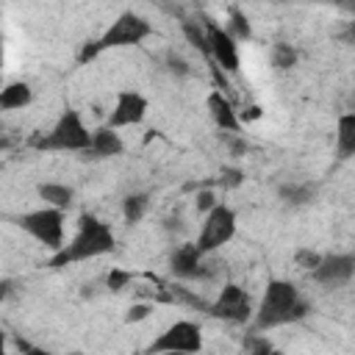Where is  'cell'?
Wrapping results in <instances>:
<instances>
[{
	"label": "cell",
	"instance_id": "1",
	"mask_svg": "<svg viewBox=\"0 0 355 355\" xmlns=\"http://www.w3.org/2000/svg\"><path fill=\"white\" fill-rule=\"evenodd\" d=\"M111 250H114V230L103 219H97L94 214H80L78 216V233L72 236L69 244H64L61 250L53 252L47 266L50 269H61V266L75 263V261L100 258V255H105Z\"/></svg>",
	"mask_w": 355,
	"mask_h": 355
},
{
	"label": "cell",
	"instance_id": "2",
	"mask_svg": "<svg viewBox=\"0 0 355 355\" xmlns=\"http://www.w3.org/2000/svg\"><path fill=\"white\" fill-rule=\"evenodd\" d=\"M308 311H311V305L300 297L294 283L269 280L266 291H263V300L258 305V313H255V327L258 330H272V327H280V324H288V322H300V319L308 316Z\"/></svg>",
	"mask_w": 355,
	"mask_h": 355
},
{
	"label": "cell",
	"instance_id": "3",
	"mask_svg": "<svg viewBox=\"0 0 355 355\" xmlns=\"http://www.w3.org/2000/svg\"><path fill=\"white\" fill-rule=\"evenodd\" d=\"M31 144H33V147H39V150L86 153V150H89V144H92V133H89V128L83 125L80 114H78L75 108H67V111L58 116V122L53 125V130H50V133H44V136H33V139H31Z\"/></svg>",
	"mask_w": 355,
	"mask_h": 355
},
{
	"label": "cell",
	"instance_id": "4",
	"mask_svg": "<svg viewBox=\"0 0 355 355\" xmlns=\"http://www.w3.org/2000/svg\"><path fill=\"white\" fill-rule=\"evenodd\" d=\"M17 225L31 233L39 244H44L47 250H61L64 247V214L58 208H39V211H28L17 219Z\"/></svg>",
	"mask_w": 355,
	"mask_h": 355
},
{
	"label": "cell",
	"instance_id": "5",
	"mask_svg": "<svg viewBox=\"0 0 355 355\" xmlns=\"http://www.w3.org/2000/svg\"><path fill=\"white\" fill-rule=\"evenodd\" d=\"M202 349V333H200V324L197 322H189V319H180L175 324H169L147 349L144 355H164V352H186V355H194Z\"/></svg>",
	"mask_w": 355,
	"mask_h": 355
},
{
	"label": "cell",
	"instance_id": "6",
	"mask_svg": "<svg viewBox=\"0 0 355 355\" xmlns=\"http://www.w3.org/2000/svg\"><path fill=\"white\" fill-rule=\"evenodd\" d=\"M236 236V214L225 205V202H216L208 214H205V222L200 227V239L194 241V247L208 255L214 250H219L222 244H227L230 239Z\"/></svg>",
	"mask_w": 355,
	"mask_h": 355
},
{
	"label": "cell",
	"instance_id": "7",
	"mask_svg": "<svg viewBox=\"0 0 355 355\" xmlns=\"http://www.w3.org/2000/svg\"><path fill=\"white\" fill-rule=\"evenodd\" d=\"M150 33H153V25H150L144 17H139V14H133V11H125V14H119V17L111 22V28H108L97 42H100V50H108V47H128V44L144 42Z\"/></svg>",
	"mask_w": 355,
	"mask_h": 355
},
{
	"label": "cell",
	"instance_id": "8",
	"mask_svg": "<svg viewBox=\"0 0 355 355\" xmlns=\"http://www.w3.org/2000/svg\"><path fill=\"white\" fill-rule=\"evenodd\" d=\"M208 313L216 316V319L233 322V324H244L252 316V305H250V297H247V291L241 286L225 283L222 286V294L216 297V302L208 305Z\"/></svg>",
	"mask_w": 355,
	"mask_h": 355
},
{
	"label": "cell",
	"instance_id": "9",
	"mask_svg": "<svg viewBox=\"0 0 355 355\" xmlns=\"http://www.w3.org/2000/svg\"><path fill=\"white\" fill-rule=\"evenodd\" d=\"M202 28H205L208 50H211V64H216L222 72H236L239 69V47H236V42L214 19H205Z\"/></svg>",
	"mask_w": 355,
	"mask_h": 355
},
{
	"label": "cell",
	"instance_id": "10",
	"mask_svg": "<svg viewBox=\"0 0 355 355\" xmlns=\"http://www.w3.org/2000/svg\"><path fill=\"white\" fill-rule=\"evenodd\" d=\"M355 275V255L349 252H330V255H322L319 266L311 272V277L322 286H347Z\"/></svg>",
	"mask_w": 355,
	"mask_h": 355
},
{
	"label": "cell",
	"instance_id": "11",
	"mask_svg": "<svg viewBox=\"0 0 355 355\" xmlns=\"http://www.w3.org/2000/svg\"><path fill=\"white\" fill-rule=\"evenodd\" d=\"M169 272L178 280H200L208 277L211 272L202 266V252L194 244H180L172 255H169Z\"/></svg>",
	"mask_w": 355,
	"mask_h": 355
},
{
	"label": "cell",
	"instance_id": "12",
	"mask_svg": "<svg viewBox=\"0 0 355 355\" xmlns=\"http://www.w3.org/2000/svg\"><path fill=\"white\" fill-rule=\"evenodd\" d=\"M147 114V100L139 92H119L114 111L108 114V128H125V125H139Z\"/></svg>",
	"mask_w": 355,
	"mask_h": 355
},
{
	"label": "cell",
	"instance_id": "13",
	"mask_svg": "<svg viewBox=\"0 0 355 355\" xmlns=\"http://www.w3.org/2000/svg\"><path fill=\"white\" fill-rule=\"evenodd\" d=\"M205 105H208L211 119L216 122V128H219L222 133H239V130H241V119H239V114H236L233 103H230L222 92H216V89H214V92L208 94Z\"/></svg>",
	"mask_w": 355,
	"mask_h": 355
},
{
	"label": "cell",
	"instance_id": "14",
	"mask_svg": "<svg viewBox=\"0 0 355 355\" xmlns=\"http://www.w3.org/2000/svg\"><path fill=\"white\" fill-rule=\"evenodd\" d=\"M122 150H125V144H122L119 133L114 128L103 125V128L92 130V144L83 153V158H114V155H122Z\"/></svg>",
	"mask_w": 355,
	"mask_h": 355
},
{
	"label": "cell",
	"instance_id": "15",
	"mask_svg": "<svg viewBox=\"0 0 355 355\" xmlns=\"http://www.w3.org/2000/svg\"><path fill=\"white\" fill-rule=\"evenodd\" d=\"M319 194V183H311V180H302V183H280L277 186V197L286 202V205H294V208H302V205H311Z\"/></svg>",
	"mask_w": 355,
	"mask_h": 355
},
{
	"label": "cell",
	"instance_id": "16",
	"mask_svg": "<svg viewBox=\"0 0 355 355\" xmlns=\"http://www.w3.org/2000/svg\"><path fill=\"white\" fill-rule=\"evenodd\" d=\"M31 100H33V89H31L25 80H14V83H6V86L0 89V108H3V111L25 108Z\"/></svg>",
	"mask_w": 355,
	"mask_h": 355
},
{
	"label": "cell",
	"instance_id": "17",
	"mask_svg": "<svg viewBox=\"0 0 355 355\" xmlns=\"http://www.w3.org/2000/svg\"><path fill=\"white\" fill-rule=\"evenodd\" d=\"M336 150L338 158L347 161L355 155V114H344L338 119V133H336Z\"/></svg>",
	"mask_w": 355,
	"mask_h": 355
},
{
	"label": "cell",
	"instance_id": "18",
	"mask_svg": "<svg viewBox=\"0 0 355 355\" xmlns=\"http://www.w3.org/2000/svg\"><path fill=\"white\" fill-rule=\"evenodd\" d=\"M36 191L47 202V208H58V211L69 208L72 205V197H75V191L69 186H64V183H39Z\"/></svg>",
	"mask_w": 355,
	"mask_h": 355
},
{
	"label": "cell",
	"instance_id": "19",
	"mask_svg": "<svg viewBox=\"0 0 355 355\" xmlns=\"http://www.w3.org/2000/svg\"><path fill=\"white\" fill-rule=\"evenodd\" d=\"M225 33H227L233 42H247V39H252V25H250L247 14H244L239 6H230V8H227V28H225Z\"/></svg>",
	"mask_w": 355,
	"mask_h": 355
},
{
	"label": "cell",
	"instance_id": "20",
	"mask_svg": "<svg viewBox=\"0 0 355 355\" xmlns=\"http://www.w3.org/2000/svg\"><path fill=\"white\" fill-rule=\"evenodd\" d=\"M147 205H150V194H144V191H141V194H128V197H125V202H122L125 222H128V225L141 222V216H144Z\"/></svg>",
	"mask_w": 355,
	"mask_h": 355
},
{
	"label": "cell",
	"instance_id": "21",
	"mask_svg": "<svg viewBox=\"0 0 355 355\" xmlns=\"http://www.w3.org/2000/svg\"><path fill=\"white\" fill-rule=\"evenodd\" d=\"M166 294H169V300L172 302H180V305H189V308H194V311H202V313H208V300H202L200 294H194L191 288H183V286H169L166 288Z\"/></svg>",
	"mask_w": 355,
	"mask_h": 355
},
{
	"label": "cell",
	"instance_id": "22",
	"mask_svg": "<svg viewBox=\"0 0 355 355\" xmlns=\"http://www.w3.org/2000/svg\"><path fill=\"white\" fill-rule=\"evenodd\" d=\"M180 31H183V36L189 39V44H191L194 50H200L202 55H208V58H211V50H208V39H205V28H202L200 22H191V19H183V25H180Z\"/></svg>",
	"mask_w": 355,
	"mask_h": 355
},
{
	"label": "cell",
	"instance_id": "23",
	"mask_svg": "<svg viewBox=\"0 0 355 355\" xmlns=\"http://www.w3.org/2000/svg\"><path fill=\"white\" fill-rule=\"evenodd\" d=\"M297 64V50L291 47V44H286V42H277L275 47H272V67L277 69V72H286V69H291Z\"/></svg>",
	"mask_w": 355,
	"mask_h": 355
},
{
	"label": "cell",
	"instance_id": "24",
	"mask_svg": "<svg viewBox=\"0 0 355 355\" xmlns=\"http://www.w3.org/2000/svg\"><path fill=\"white\" fill-rule=\"evenodd\" d=\"M244 352L247 355H272L275 347H272V341L266 336H247L244 338Z\"/></svg>",
	"mask_w": 355,
	"mask_h": 355
},
{
	"label": "cell",
	"instance_id": "25",
	"mask_svg": "<svg viewBox=\"0 0 355 355\" xmlns=\"http://www.w3.org/2000/svg\"><path fill=\"white\" fill-rule=\"evenodd\" d=\"M214 183H219L222 189H239L244 183V172L239 166H222V172H219V178Z\"/></svg>",
	"mask_w": 355,
	"mask_h": 355
},
{
	"label": "cell",
	"instance_id": "26",
	"mask_svg": "<svg viewBox=\"0 0 355 355\" xmlns=\"http://www.w3.org/2000/svg\"><path fill=\"white\" fill-rule=\"evenodd\" d=\"M319 261H322V255H319L316 250L302 247V250H297V252H294V263H297L300 269H305V272H313V269L319 266Z\"/></svg>",
	"mask_w": 355,
	"mask_h": 355
},
{
	"label": "cell",
	"instance_id": "27",
	"mask_svg": "<svg viewBox=\"0 0 355 355\" xmlns=\"http://www.w3.org/2000/svg\"><path fill=\"white\" fill-rule=\"evenodd\" d=\"M130 280H133L130 272H125V269H111L108 277H105V286H108V291H122Z\"/></svg>",
	"mask_w": 355,
	"mask_h": 355
},
{
	"label": "cell",
	"instance_id": "28",
	"mask_svg": "<svg viewBox=\"0 0 355 355\" xmlns=\"http://www.w3.org/2000/svg\"><path fill=\"white\" fill-rule=\"evenodd\" d=\"M219 139L230 147V153H233V155H244V153L250 150L247 139H244V136H239V133H222V130H219Z\"/></svg>",
	"mask_w": 355,
	"mask_h": 355
},
{
	"label": "cell",
	"instance_id": "29",
	"mask_svg": "<svg viewBox=\"0 0 355 355\" xmlns=\"http://www.w3.org/2000/svg\"><path fill=\"white\" fill-rule=\"evenodd\" d=\"M150 313H153V305H150V302H133V305L128 308V313H125V322H128V324H133V322L147 319Z\"/></svg>",
	"mask_w": 355,
	"mask_h": 355
},
{
	"label": "cell",
	"instance_id": "30",
	"mask_svg": "<svg viewBox=\"0 0 355 355\" xmlns=\"http://www.w3.org/2000/svg\"><path fill=\"white\" fill-rule=\"evenodd\" d=\"M166 67H169V72H172V75H178V78L191 75V67H189V64H186V58H180L178 53H169V55H166Z\"/></svg>",
	"mask_w": 355,
	"mask_h": 355
},
{
	"label": "cell",
	"instance_id": "31",
	"mask_svg": "<svg viewBox=\"0 0 355 355\" xmlns=\"http://www.w3.org/2000/svg\"><path fill=\"white\" fill-rule=\"evenodd\" d=\"M194 205H197L200 214H208V211L216 205V194H214L211 189H200L197 197H194Z\"/></svg>",
	"mask_w": 355,
	"mask_h": 355
},
{
	"label": "cell",
	"instance_id": "32",
	"mask_svg": "<svg viewBox=\"0 0 355 355\" xmlns=\"http://www.w3.org/2000/svg\"><path fill=\"white\" fill-rule=\"evenodd\" d=\"M100 53H103V50H100V42H97V39H92V42H86V44L80 47L78 61H80V64H89V61H94Z\"/></svg>",
	"mask_w": 355,
	"mask_h": 355
},
{
	"label": "cell",
	"instance_id": "33",
	"mask_svg": "<svg viewBox=\"0 0 355 355\" xmlns=\"http://www.w3.org/2000/svg\"><path fill=\"white\" fill-rule=\"evenodd\" d=\"M164 227L166 230H178V227H183V219L180 216H169V219H164Z\"/></svg>",
	"mask_w": 355,
	"mask_h": 355
},
{
	"label": "cell",
	"instance_id": "34",
	"mask_svg": "<svg viewBox=\"0 0 355 355\" xmlns=\"http://www.w3.org/2000/svg\"><path fill=\"white\" fill-rule=\"evenodd\" d=\"M11 286H14L11 280H0V302H3V300L11 294Z\"/></svg>",
	"mask_w": 355,
	"mask_h": 355
},
{
	"label": "cell",
	"instance_id": "35",
	"mask_svg": "<svg viewBox=\"0 0 355 355\" xmlns=\"http://www.w3.org/2000/svg\"><path fill=\"white\" fill-rule=\"evenodd\" d=\"M258 116H261V108L258 105H250L247 114H244V119H258Z\"/></svg>",
	"mask_w": 355,
	"mask_h": 355
},
{
	"label": "cell",
	"instance_id": "36",
	"mask_svg": "<svg viewBox=\"0 0 355 355\" xmlns=\"http://www.w3.org/2000/svg\"><path fill=\"white\" fill-rule=\"evenodd\" d=\"M25 355H50V352H47V349H36V347H28V349H25Z\"/></svg>",
	"mask_w": 355,
	"mask_h": 355
},
{
	"label": "cell",
	"instance_id": "37",
	"mask_svg": "<svg viewBox=\"0 0 355 355\" xmlns=\"http://www.w3.org/2000/svg\"><path fill=\"white\" fill-rule=\"evenodd\" d=\"M0 355H6V333L0 330Z\"/></svg>",
	"mask_w": 355,
	"mask_h": 355
},
{
	"label": "cell",
	"instance_id": "38",
	"mask_svg": "<svg viewBox=\"0 0 355 355\" xmlns=\"http://www.w3.org/2000/svg\"><path fill=\"white\" fill-rule=\"evenodd\" d=\"M6 147H8V141H6V136L0 133V150H6Z\"/></svg>",
	"mask_w": 355,
	"mask_h": 355
},
{
	"label": "cell",
	"instance_id": "39",
	"mask_svg": "<svg viewBox=\"0 0 355 355\" xmlns=\"http://www.w3.org/2000/svg\"><path fill=\"white\" fill-rule=\"evenodd\" d=\"M164 355H186V352H164Z\"/></svg>",
	"mask_w": 355,
	"mask_h": 355
},
{
	"label": "cell",
	"instance_id": "40",
	"mask_svg": "<svg viewBox=\"0 0 355 355\" xmlns=\"http://www.w3.org/2000/svg\"><path fill=\"white\" fill-rule=\"evenodd\" d=\"M69 355H83V352H69Z\"/></svg>",
	"mask_w": 355,
	"mask_h": 355
},
{
	"label": "cell",
	"instance_id": "41",
	"mask_svg": "<svg viewBox=\"0 0 355 355\" xmlns=\"http://www.w3.org/2000/svg\"><path fill=\"white\" fill-rule=\"evenodd\" d=\"M133 355H144V352H133Z\"/></svg>",
	"mask_w": 355,
	"mask_h": 355
}]
</instances>
